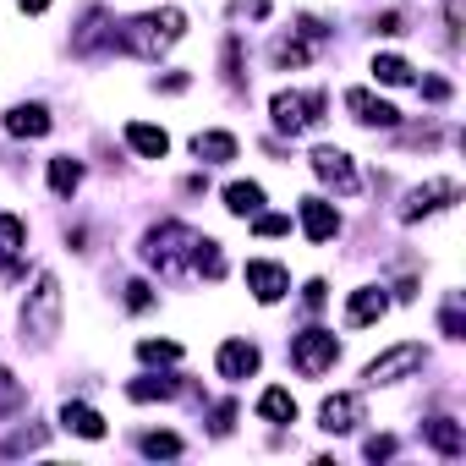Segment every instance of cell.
<instances>
[{"label": "cell", "mask_w": 466, "mask_h": 466, "mask_svg": "<svg viewBox=\"0 0 466 466\" xmlns=\"http://www.w3.org/2000/svg\"><path fill=\"white\" fill-rule=\"evenodd\" d=\"M373 28H379V34H406V28H400V12H384V17H373Z\"/></svg>", "instance_id": "cell-37"}, {"label": "cell", "mask_w": 466, "mask_h": 466, "mask_svg": "<svg viewBox=\"0 0 466 466\" xmlns=\"http://www.w3.org/2000/svg\"><path fill=\"white\" fill-rule=\"evenodd\" d=\"M346 110H351L362 127H400V110L384 105V99H373L368 88H346Z\"/></svg>", "instance_id": "cell-13"}, {"label": "cell", "mask_w": 466, "mask_h": 466, "mask_svg": "<svg viewBox=\"0 0 466 466\" xmlns=\"http://www.w3.org/2000/svg\"><path fill=\"white\" fill-rule=\"evenodd\" d=\"M56 335H61V280L39 275L28 302H23V340L28 346H50Z\"/></svg>", "instance_id": "cell-3"}, {"label": "cell", "mask_w": 466, "mask_h": 466, "mask_svg": "<svg viewBox=\"0 0 466 466\" xmlns=\"http://www.w3.org/2000/svg\"><path fill=\"white\" fill-rule=\"evenodd\" d=\"M181 34H187V12L159 6V12H143L132 23H116V50H127L137 61H159L170 45H181Z\"/></svg>", "instance_id": "cell-2"}, {"label": "cell", "mask_w": 466, "mask_h": 466, "mask_svg": "<svg viewBox=\"0 0 466 466\" xmlns=\"http://www.w3.org/2000/svg\"><path fill=\"white\" fill-rule=\"evenodd\" d=\"M137 357H143V362H176V357H181V346H176V340H143V346H137Z\"/></svg>", "instance_id": "cell-31"}, {"label": "cell", "mask_w": 466, "mask_h": 466, "mask_svg": "<svg viewBox=\"0 0 466 466\" xmlns=\"http://www.w3.org/2000/svg\"><path fill=\"white\" fill-rule=\"evenodd\" d=\"M335 362H340V340H335V329H302V335L291 340V368H297L302 379H324Z\"/></svg>", "instance_id": "cell-4"}, {"label": "cell", "mask_w": 466, "mask_h": 466, "mask_svg": "<svg viewBox=\"0 0 466 466\" xmlns=\"http://www.w3.org/2000/svg\"><path fill=\"white\" fill-rule=\"evenodd\" d=\"M23 242H28L23 219H17V214H0V269H17V253H23Z\"/></svg>", "instance_id": "cell-23"}, {"label": "cell", "mask_w": 466, "mask_h": 466, "mask_svg": "<svg viewBox=\"0 0 466 466\" xmlns=\"http://www.w3.org/2000/svg\"><path fill=\"white\" fill-rule=\"evenodd\" d=\"M253 230H258V237H286L291 219H286V214H264V208H258V214H253Z\"/></svg>", "instance_id": "cell-32"}, {"label": "cell", "mask_w": 466, "mask_h": 466, "mask_svg": "<svg viewBox=\"0 0 466 466\" xmlns=\"http://www.w3.org/2000/svg\"><path fill=\"white\" fill-rule=\"evenodd\" d=\"M269 116H275V127L280 132H313V127H324V94L313 88V94H275L269 99Z\"/></svg>", "instance_id": "cell-5"}, {"label": "cell", "mask_w": 466, "mask_h": 466, "mask_svg": "<svg viewBox=\"0 0 466 466\" xmlns=\"http://www.w3.org/2000/svg\"><path fill=\"white\" fill-rule=\"evenodd\" d=\"M143 258H148L165 280H187V275L219 280V275H225L219 242L203 237V230H192V225H181V219H165V225L148 230V237H143Z\"/></svg>", "instance_id": "cell-1"}, {"label": "cell", "mask_w": 466, "mask_h": 466, "mask_svg": "<svg viewBox=\"0 0 466 466\" xmlns=\"http://www.w3.org/2000/svg\"><path fill=\"white\" fill-rule=\"evenodd\" d=\"M72 50H77V56H94V50H116V23H110V12H105V6H88L83 28L72 34Z\"/></svg>", "instance_id": "cell-9"}, {"label": "cell", "mask_w": 466, "mask_h": 466, "mask_svg": "<svg viewBox=\"0 0 466 466\" xmlns=\"http://www.w3.org/2000/svg\"><path fill=\"white\" fill-rule=\"evenodd\" d=\"M422 362H428V357H422V346H417V340H406V346H390L384 357H373V362L362 368V379H368L373 390H379V384H400V379H406V373H417Z\"/></svg>", "instance_id": "cell-7"}, {"label": "cell", "mask_w": 466, "mask_h": 466, "mask_svg": "<svg viewBox=\"0 0 466 466\" xmlns=\"http://www.w3.org/2000/svg\"><path fill=\"white\" fill-rule=\"evenodd\" d=\"M308 56H313L308 39H275V45H269V61H275V66H308Z\"/></svg>", "instance_id": "cell-27"}, {"label": "cell", "mask_w": 466, "mask_h": 466, "mask_svg": "<svg viewBox=\"0 0 466 466\" xmlns=\"http://www.w3.org/2000/svg\"><path fill=\"white\" fill-rule=\"evenodd\" d=\"M258 346L253 340H225L219 346V357H214V368H219V379H230V384H237V379H253L258 373Z\"/></svg>", "instance_id": "cell-10"}, {"label": "cell", "mask_w": 466, "mask_h": 466, "mask_svg": "<svg viewBox=\"0 0 466 466\" xmlns=\"http://www.w3.org/2000/svg\"><path fill=\"white\" fill-rule=\"evenodd\" d=\"M225 208L237 214V219H253V214L264 208V187H258V181H230V187H225Z\"/></svg>", "instance_id": "cell-19"}, {"label": "cell", "mask_w": 466, "mask_h": 466, "mask_svg": "<svg viewBox=\"0 0 466 466\" xmlns=\"http://www.w3.org/2000/svg\"><path fill=\"white\" fill-rule=\"evenodd\" d=\"M39 444H45V428H23L6 439V450H39Z\"/></svg>", "instance_id": "cell-34"}, {"label": "cell", "mask_w": 466, "mask_h": 466, "mask_svg": "<svg viewBox=\"0 0 466 466\" xmlns=\"http://www.w3.org/2000/svg\"><path fill=\"white\" fill-rule=\"evenodd\" d=\"M50 187H56V198H72V192L83 187V165H77L72 154H61V159H50Z\"/></svg>", "instance_id": "cell-24"}, {"label": "cell", "mask_w": 466, "mask_h": 466, "mask_svg": "<svg viewBox=\"0 0 466 466\" xmlns=\"http://www.w3.org/2000/svg\"><path fill=\"white\" fill-rule=\"evenodd\" d=\"M248 291L269 308V302H280V297L291 291V275H286L280 264H269V258H253V264H248Z\"/></svg>", "instance_id": "cell-11"}, {"label": "cell", "mask_w": 466, "mask_h": 466, "mask_svg": "<svg viewBox=\"0 0 466 466\" xmlns=\"http://www.w3.org/2000/svg\"><path fill=\"white\" fill-rule=\"evenodd\" d=\"M422 99L444 105V99H450V83H444V77H428V83H422Z\"/></svg>", "instance_id": "cell-36"}, {"label": "cell", "mask_w": 466, "mask_h": 466, "mask_svg": "<svg viewBox=\"0 0 466 466\" xmlns=\"http://www.w3.org/2000/svg\"><path fill=\"white\" fill-rule=\"evenodd\" d=\"M302 230H308V242H335L340 237V208L329 198H308L302 203Z\"/></svg>", "instance_id": "cell-12"}, {"label": "cell", "mask_w": 466, "mask_h": 466, "mask_svg": "<svg viewBox=\"0 0 466 466\" xmlns=\"http://www.w3.org/2000/svg\"><path fill=\"white\" fill-rule=\"evenodd\" d=\"M127 143H132L143 159H165V154H170L165 127H148V121H132V127H127Z\"/></svg>", "instance_id": "cell-20"}, {"label": "cell", "mask_w": 466, "mask_h": 466, "mask_svg": "<svg viewBox=\"0 0 466 466\" xmlns=\"http://www.w3.org/2000/svg\"><path fill=\"white\" fill-rule=\"evenodd\" d=\"M28 400V390H23V379L12 373V368H0V417H6V411H17Z\"/></svg>", "instance_id": "cell-28"}, {"label": "cell", "mask_w": 466, "mask_h": 466, "mask_svg": "<svg viewBox=\"0 0 466 466\" xmlns=\"http://www.w3.org/2000/svg\"><path fill=\"white\" fill-rule=\"evenodd\" d=\"M230 417H237V406H214V433H230Z\"/></svg>", "instance_id": "cell-38"}, {"label": "cell", "mask_w": 466, "mask_h": 466, "mask_svg": "<svg viewBox=\"0 0 466 466\" xmlns=\"http://www.w3.org/2000/svg\"><path fill=\"white\" fill-rule=\"evenodd\" d=\"M127 308H132V313H148V308H154V291H148L143 280H132V286H127Z\"/></svg>", "instance_id": "cell-33"}, {"label": "cell", "mask_w": 466, "mask_h": 466, "mask_svg": "<svg viewBox=\"0 0 466 466\" xmlns=\"http://www.w3.org/2000/svg\"><path fill=\"white\" fill-rule=\"evenodd\" d=\"M50 127H56V121H50L45 105H12V110H6V132H12V137H45Z\"/></svg>", "instance_id": "cell-15"}, {"label": "cell", "mask_w": 466, "mask_h": 466, "mask_svg": "<svg viewBox=\"0 0 466 466\" xmlns=\"http://www.w3.org/2000/svg\"><path fill=\"white\" fill-rule=\"evenodd\" d=\"M384 308H390V297H384L379 286H362V291H351V302H346V324H351V329H362V324L384 319Z\"/></svg>", "instance_id": "cell-16"}, {"label": "cell", "mask_w": 466, "mask_h": 466, "mask_svg": "<svg viewBox=\"0 0 466 466\" xmlns=\"http://www.w3.org/2000/svg\"><path fill=\"white\" fill-rule=\"evenodd\" d=\"M137 450L143 455H181V439L176 433H137Z\"/></svg>", "instance_id": "cell-29"}, {"label": "cell", "mask_w": 466, "mask_h": 466, "mask_svg": "<svg viewBox=\"0 0 466 466\" xmlns=\"http://www.w3.org/2000/svg\"><path fill=\"white\" fill-rule=\"evenodd\" d=\"M455 198H461V187H455V181H428V187H417V192L400 203V219H406V225H417V219H428V214L450 208Z\"/></svg>", "instance_id": "cell-8"}, {"label": "cell", "mask_w": 466, "mask_h": 466, "mask_svg": "<svg viewBox=\"0 0 466 466\" xmlns=\"http://www.w3.org/2000/svg\"><path fill=\"white\" fill-rule=\"evenodd\" d=\"M61 428L77 433V439H105V417L94 406H83V400H66L61 406Z\"/></svg>", "instance_id": "cell-18"}, {"label": "cell", "mask_w": 466, "mask_h": 466, "mask_svg": "<svg viewBox=\"0 0 466 466\" xmlns=\"http://www.w3.org/2000/svg\"><path fill=\"white\" fill-rule=\"evenodd\" d=\"M17 6H23L28 17H39V12H50V0H17Z\"/></svg>", "instance_id": "cell-40"}, {"label": "cell", "mask_w": 466, "mask_h": 466, "mask_svg": "<svg viewBox=\"0 0 466 466\" xmlns=\"http://www.w3.org/2000/svg\"><path fill=\"white\" fill-rule=\"evenodd\" d=\"M357 422H362V395H329L319 406V428L324 433H351Z\"/></svg>", "instance_id": "cell-14"}, {"label": "cell", "mask_w": 466, "mask_h": 466, "mask_svg": "<svg viewBox=\"0 0 466 466\" xmlns=\"http://www.w3.org/2000/svg\"><path fill=\"white\" fill-rule=\"evenodd\" d=\"M439 329H444L450 340H466V324H461V297H450V302H444V313H439Z\"/></svg>", "instance_id": "cell-30"}, {"label": "cell", "mask_w": 466, "mask_h": 466, "mask_svg": "<svg viewBox=\"0 0 466 466\" xmlns=\"http://www.w3.org/2000/svg\"><path fill=\"white\" fill-rule=\"evenodd\" d=\"M390 455H395V439L390 433H373L368 439V461H390Z\"/></svg>", "instance_id": "cell-35"}, {"label": "cell", "mask_w": 466, "mask_h": 466, "mask_svg": "<svg viewBox=\"0 0 466 466\" xmlns=\"http://www.w3.org/2000/svg\"><path fill=\"white\" fill-rule=\"evenodd\" d=\"M127 395L132 400H170V395H181V384L176 379H132Z\"/></svg>", "instance_id": "cell-26"}, {"label": "cell", "mask_w": 466, "mask_h": 466, "mask_svg": "<svg viewBox=\"0 0 466 466\" xmlns=\"http://www.w3.org/2000/svg\"><path fill=\"white\" fill-rule=\"evenodd\" d=\"M324 297H329V286L324 280H308V308H324Z\"/></svg>", "instance_id": "cell-39"}, {"label": "cell", "mask_w": 466, "mask_h": 466, "mask_svg": "<svg viewBox=\"0 0 466 466\" xmlns=\"http://www.w3.org/2000/svg\"><path fill=\"white\" fill-rule=\"evenodd\" d=\"M258 417H264V422H275V428L297 422V400H291V390H280V384H275V390H264V395H258Z\"/></svg>", "instance_id": "cell-22"}, {"label": "cell", "mask_w": 466, "mask_h": 466, "mask_svg": "<svg viewBox=\"0 0 466 466\" xmlns=\"http://www.w3.org/2000/svg\"><path fill=\"white\" fill-rule=\"evenodd\" d=\"M308 159H313V176H319L324 187H335L340 198H357V192H362V176H357V165H351L346 148H329V143H324V148H313Z\"/></svg>", "instance_id": "cell-6"}, {"label": "cell", "mask_w": 466, "mask_h": 466, "mask_svg": "<svg viewBox=\"0 0 466 466\" xmlns=\"http://www.w3.org/2000/svg\"><path fill=\"white\" fill-rule=\"evenodd\" d=\"M373 77H379L384 88H406V83H411V66H406L400 56H373Z\"/></svg>", "instance_id": "cell-25"}, {"label": "cell", "mask_w": 466, "mask_h": 466, "mask_svg": "<svg viewBox=\"0 0 466 466\" xmlns=\"http://www.w3.org/2000/svg\"><path fill=\"white\" fill-rule=\"evenodd\" d=\"M192 154L203 165H225V159H237V137H230V132H198L192 137Z\"/></svg>", "instance_id": "cell-21"}, {"label": "cell", "mask_w": 466, "mask_h": 466, "mask_svg": "<svg viewBox=\"0 0 466 466\" xmlns=\"http://www.w3.org/2000/svg\"><path fill=\"white\" fill-rule=\"evenodd\" d=\"M422 433H428V444H433L444 461L466 455V433H461V422H455V417H433V422H422Z\"/></svg>", "instance_id": "cell-17"}]
</instances>
